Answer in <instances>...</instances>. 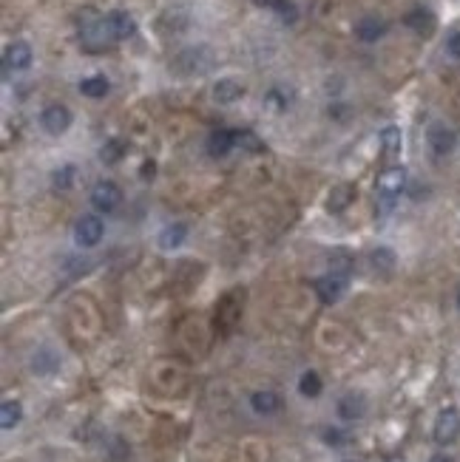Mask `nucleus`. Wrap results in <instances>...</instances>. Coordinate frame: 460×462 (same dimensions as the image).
<instances>
[{
	"instance_id": "obj_1",
	"label": "nucleus",
	"mask_w": 460,
	"mask_h": 462,
	"mask_svg": "<svg viewBox=\"0 0 460 462\" xmlns=\"http://www.w3.org/2000/svg\"><path fill=\"white\" fill-rule=\"evenodd\" d=\"M91 205H94L97 213H114V210L122 205V190H120V185L111 182V179L97 182L94 190H91Z\"/></svg>"
},
{
	"instance_id": "obj_2",
	"label": "nucleus",
	"mask_w": 460,
	"mask_h": 462,
	"mask_svg": "<svg viewBox=\"0 0 460 462\" xmlns=\"http://www.w3.org/2000/svg\"><path fill=\"white\" fill-rule=\"evenodd\" d=\"M432 437L438 446H452L460 437V412L458 409H444L435 420V429H432Z\"/></svg>"
},
{
	"instance_id": "obj_3",
	"label": "nucleus",
	"mask_w": 460,
	"mask_h": 462,
	"mask_svg": "<svg viewBox=\"0 0 460 462\" xmlns=\"http://www.w3.org/2000/svg\"><path fill=\"white\" fill-rule=\"evenodd\" d=\"M103 232H105L103 219L94 216V213H85V216H80L77 225H74V241H77L80 247H97V244L103 241Z\"/></svg>"
},
{
	"instance_id": "obj_4",
	"label": "nucleus",
	"mask_w": 460,
	"mask_h": 462,
	"mask_svg": "<svg viewBox=\"0 0 460 462\" xmlns=\"http://www.w3.org/2000/svg\"><path fill=\"white\" fill-rule=\"evenodd\" d=\"M427 142H429L435 156H449L455 151V145H458V134H455V128H449L444 122H435L427 131Z\"/></svg>"
},
{
	"instance_id": "obj_5",
	"label": "nucleus",
	"mask_w": 460,
	"mask_h": 462,
	"mask_svg": "<svg viewBox=\"0 0 460 462\" xmlns=\"http://www.w3.org/2000/svg\"><path fill=\"white\" fill-rule=\"evenodd\" d=\"M111 40H114V37H111V31H108V26H105V17L97 20V17L88 14V20L83 23V45H85L88 51H100V48H105Z\"/></svg>"
},
{
	"instance_id": "obj_6",
	"label": "nucleus",
	"mask_w": 460,
	"mask_h": 462,
	"mask_svg": "<svg viewBox=\"0 0 460 462\" xmlns=\"http://www.w3.org/2000/svg\"><path fill=\"white\" fill-rule=\"evenodd\" d=\"M71 111L66 108V105H60V102H54V105H48L43 114H40V125L46 128V134H51V136H60V134H66L68 128H71Z\"/></svg>"
},
{
	"instance_id": "obj_7",
	"label": "nucleus",
	"mask_w": 460,
	"mask_h": 462,
	"mask_svg": "<svg viewBox=\"0 0 460 462\" xmlns=\"http://www.w3.org/2000/svg\"><path fill=\"white\" fill-rule=\"evenodd\" d=\"M214 65V57L208 48H185L177 60V68L182 74H205Z\"/></svg>"
},
{
	"instance_id": "obj_8",
	"label": "nucleus",
	"mask_w": 460,
	"mask_h": 462,
	"mask_svg": "<svg viewBox=\"0 0 460 462\" xmlns=\"http://www.w3.org/2000/svg\"><path fill=\"white\" fill-rule=\"evenodd\" d=\"M28 65H31V45L23 43V40L11 43V45L6 48V54H3V71H6V77H9L11 71H26Z\"/></svg>"
},
{
	"instance_id": "obj_9",
	"label": "nucleus",
	"mask_w": 460,
	"mask_h": 462,
	"mask_svg": "<svg viewBox=\"0 0 460 462\" xmlns=\"http://www.w3.org/2000/svg\"><path fill=\"white\" fill-rule=\"evenodd\" d=\"M344 289H347V275L344 272H335V269L330 275H324V278L315 281V292H318V298L324 303H335L344 295Z\"/></svg>"
},
{
	"instance_id": "obj_10",
	"label": "nucleus",
	"mask_w": 460,
	"mask_h": 462,
	"mask_svg": "<svg viewBox=\"0 0 460 462\" xmlns=\"http://www.w3.org/2000/svg\"><path fill=\"white\" fill-rule=\"evenodd\" d=\"M407 188V168H387L381 176H378V193H384V196H398L401 190Z\"/></svg>"
},
{
	"instance_id": "obj_11",
	"label": "nucleus",
	"mask_w": 460,
	"mask_h": 462,
	"mask_svg": "<svg viewBox=\"0 0 460 462\" xmlns=\"http://www.w3.org/2000/svg\"><path fill=\"white\" fill-rule=\"evenodd\" d=\"M105 26H108V31H111L114 40H128L137 31V23H134V17L128 11H111L105 17Z\"/></svg>"
},
{
	"instance_id": "obj_12",
	"label": "nucleus",
	"mask_w": 460,
	"mask_h": 462,
	"mask_svg": "<svg viewBox=\"0 0 460 462\" xmlns=\"http://www.w3.org/2000/svg\"><path fill=\"white\" fill-rule=\"evenodd\" d=\"M364 414H367V400H364V394L350 392V394H344V397L338 400V417H341V420L355 423V420H361Z\"/></svg>"
},
{
	"instance_id": "obj_13",
	"label": "nucleus",
	"mask_w": 460,
	"mask_h": 462,
	"mask_svg": "<svg viewBox=\"0 0 460 462\" xmlns=\"http://www.w3.org/2000/svg\"><path fill=\"white\" fill-rule=\"evenodd\" d=\"M387 34V23L381 20V17H361L358 23H355V37L361 40V43H375V40H381Z\"/></svg>"
},
{
	"instance_id": "obj_14",
	"label": "nucleus",
	"mask_w": 460,
	"mask_h": 462,
	"mask_svg": "<svg viewBox=\"0 0 460 462\" xmlns=\"http://www.w3.org/2000/svg\"><path fill=\"white\" fill-rule=\"evenodd\" d=\"M233 148H236V134H233V131H225V128L211 131V136H208V154H211L214 159L228 156Z\"/></svg>"
},
{
	"instance_id": "obj_15",
	"label": "nucleus",
	"mask_w": 460,
	"mask_h": 462,
	"mask_svg": "<svg viewBox=\"0 0 460 462\" xmlns=\"http://www.w3.org/2000/svg\"><path fill=\"white\" fill-rule=\"evenodd\" d=\"M250 406H253L256 414H261V417H273V414L281 409V397H278L276 392L264 389V392H256V394L250 397Z\"/></svg>"
},
{
	"instance_id": "obj_16",
	"label": "nucleus",
	"mask_w": 460,
	"mask_h": 462,
	"mask_svg": "<svg viewBox=\"0 0 460 462\" xmlns=\"http://www.w3.org/2000/svg\"><path fill=\"white\" fill-rule=\"evenodd\" d=\"M244 97V88H241V82H236V80H219L216 85H214V100L216 102H222V105H230V102H236V100H241Z\"/></svg>"
},
{
	"instance_id": "obj_17",
	"label": "nucleus",
	"mask_w": 460,
	"mask_h": 462,
	"mask_svg": "<svg viewBox=\"0 0 460 462\" xmlns=\"http://www.w3.org/2000/svg\"><path fill=\"white\" fill-rule=\"evenodd\" d=\"M188 238V225H182V222H174V225H168L165 230L160 232V247L162 249H177V247H182V241Z\"/></svg>"
},
{
	"instance_id": "obj_18",
	"label": "nucleus",
	"mask_w": 460,
	"mask_h": 462,
	"mask_svg": "<svg viewBox=\"0 0 460 462\" xmlns=\"http://www.w3.org/2000/svg\"><path fill=\"white\" fill-rule=\"evenodd\" d=\"M108 91H111V82H108L103 74L85 77V80L80 82V94H83V97H88V100H103Z\"/></svg>"
},
{
	"instance_id": "obj_19",
	"label": "nucleus",
	"mask_w": 460,
	"mask_h": 462,
	"mask_svg": "<svg viewBox=\"0 0 460 462\" xmlns=\"http://www.w3.org/2000/svg\"><path fill=\"white\" fill-rule=\"evenodd\" d=\"M60 369V358L51 352V349H37L34 358H31V372L37 375H54Z\"/></svg>"
},
{
	"instance_id": "obj_20",
	"label": "nucleus",
	"mask_w": 460,
	"mask_h": 462,
	"mask_svg": "<svg viewBox=\"0 0 460 462\" xmlns=\"http://www.w3.org/2000/svg\"><path fill=\"white\" fill-rule=\"evenodd\" d=\"M404 23H407L409 28H415L418 34H429V31L435 28V17H432L429 9H412V11L404 17Z\"/></svg>"
},
{
	"instance_id": "obj_21",
	"label": "nucleus",
	"mask_w": 460,
	"mask_h": 462,
	"mask_svg": "<svg viewBox=\"0 0 460 462\" xmlns=\"http://www.w3.org/2000/svg\"><path fill=\"white\" fill-rule=\"evenodd\" d=\"M352 196H355V188L352 185H338V188H333L330 190V202H327V210H333V213H341L350 202H352Z\"/></svg>"
},
{
	"instance_id": "obj_22",
	"label": "nucleus",
	"mask_w": 460,
	"mask_h": 462,
	"mask_svg": "<svg viewBox=\"0 0 460 462\" xmlns=\"http://www.w3.org/2000/svg\"><path fill=\"white\" fill-rule=\"evenodd\" d=\"M298 392L304 394V397H318L321 392H324V383H321V375L318 372H313V369H307L301 377H298Z\"/></svg>"
},
{
	"instance_id": "obj_23",
	"label": "nucleus",
	"mask_w": 460,
	"mask_h": 462,
	"mask_svg": "<svg viewBox=\"0 0 460 462\" xmlns=\"http://www.w3.org/2000/svg\"><path fill=\"white\" fill-rule=\"evenodd\" d=\"M20 420H23V406H20L17 400H6V403L0 406V426H3L6 431H11L14 426H20Z\"/></svg>"
},
{
	"instance_id": "obj_24",
	"label": "nucleus",
	"mask_w": 460,
	"mask_h": 462,
	"mask_svg": "<svg viewBox=\"0 0 460 462\" xmlns=\"http://www.w3.org/2000/svg\"><path fill=\"white\" fill-rule=\"evenodd\" d=\"M381 145H384V151L387 154H401V148H404V136H401V128H395V125H390V128H384L381 131Z\"/></svg>"
},
{
	"instance_id": "obj_25",
	"label": "nucleus",
	"mask_w": 460,
	"mask_h": 462,
	"mask_svg": "<svg viewBox=\"0 0 460 462\" xmlns=\"http://www.w3.org/2000/svg\"><path fill=\"white\" fill-rule=\"evenodd\" d=\"M122 156H125V142H122V139H108V142L103 145V151H100V159H103L105 165H117Z\"/></svg>"
},
{
	"instance_id": "obj_26",
	"label": "nucleus",
	"mask_w": 460,
	"mask_h": 462,
	"mask_svg": "<svg viewBox=\"0 0 460 462\" xmlns=\"http://www.w3.org/2000/svg\"><path fill=\"white\" fill-rule=\"evenodd\" d=\"M233 134H236V145L241 151H247V154H261L264 151V142L253 131H233Z\"/></svg>"
},
{
	"instance_id": "obj_27",
	"label": "nucleus",
	"mask_w": 460,
	"mask_h": 462,
	"mask_svg": "<svg viewBox=\"0 0 460 462\" xmlns=\"http://www.w3.org/2000/svg\"><path fill=\"white\" fill-rule=\"evenodd\" d=\"M74 173H77L74 165H63V168H57V171L51 173V188H54V190H68V188L74 185Z\"/></svg>"
},
{
	"instance_id": "obj_28",
	"label": "nucleus",
	"mask_w": 460,
	"mask_h": 462,
	"mask_svg": "<svg viewBox=\"0 0 460 462\" xmlns=\"http://www.w3.org/2000/svg\"><path fill=\"white\" fill-rule=\"evenodd\" d=\"M321 440H324L327 446H333V448H344V446L350 443V434L341 431V429H324V431H321Z\"/></svg>"
},
{
	"instance_id": "obj_29",
	"label": "nucleus",
	"mask_w": 460,
	"mask_h": 462,
	"mask_svg": "<svg viewBox=\"0 0 460 462\" xmlns=\"http://www.w3.org/2000/svg\"><path fill=\"white\" fill-rule=\"evenodd\" d=\"M372 264L378 267V269H392V264H395V252L392 249H387V247H378V249H372Z\"/></svg>"
},
{
	"instance_id": "obj_30",
	"label": "nucleus",
	"mask_w": 460,
	"mask_h": 462,
	"mask_svg": "<svg viewBox=\"0 0 460 462\" xmlns=\"http://www.w3.org/2000/svg\"><path fill=\"white\" fill-rule=\"evenodd\" d=\"M273 9L278 11L281 23H296V17H298V11H296V6H293L290 0H278V3L273 6Z\"/></svg>"
},
{
	"instance_id": "obj_31",
	"label": "nucleus",
	"mask_w": 460,
	"mask_h": 462,
	"mask_svg": "<svg viewBox=\"0 0 460 462\" xmlns=\"http://www.w3.org/2000/svg\"><path fill=\"white\" fill-rule=\"evenodd\" d=\"M264 102H267L273 111H284V108H287V100H284L278 91H270V94L264 97Z\"/></svg>"
},
{
	"instance_id": "obj_32",
	"label": "nucleus",
	"mask_w": 460,
	"mask_h": 462,
	"mask_svg": "<svg viewBox=\"0 0 460 462\" xmlns=\"http://www.w3.org/2000/svg\"><path fill=\"white\" fill-rule=\"evenodd\" d=\"M446 51H449L455 60H460V31H455V34L446 40Z\"/></svg>"
},
{
	"instance_id": "obj_33",
	"label": "nucleus",
	"mask_w": 460,
	"mask_h": 462,
	"mask_svg": "<svg viewBox=\"0 0 460 462\" xmlns=\"http://www.w3.org/2000/svg\"><path fill=\"white\" fill-rule=\"evenodd\" d=\"M154 176H157V165H154V162L148 159V162L142 165V179H145V182H151Z\"/></svg>"
},
{
	"instance_id": "obj_34",
	"label": "nucleus",
	"mask_w": 460,
	"mask_h": 462,
	"mask_svg": "<svg viewBox=\"0 0 460 462\" xmlns=\"http://www.w3.org/2000/svg\"><path fill=\"white\" fill-rule=\"evenodd\" d=\"M429 462H455V460H452V457H446V454H435Z\"/></svg>"
},
{
	"instance_id": "obj_35",
	"label": "nucleus",
	"mask_w": 460,
	"mask_h": 462,
	"mask_svg": "<svg viewBox=\"0 0 460 462\" xmlns=\"http://www.w3.org/2000/svg\"><path fill=\"white\" fill-rule=\"evenodd\" d=\"M253 3H258V6H276L278 0H253Z\"/></svg>"
},
{
	"instance_id": "obj_36",
	"label": "nucleus",
	"mask_w": 460,
	"mask_h": 462,
	"mask_svg": "<svg viewBox=\"0 0 460 462\" xmlns=\"http://www.w3.org/2000/svg\"><path fill=\"white\" fill-rule=\"evenodd\" d=\"M458 309H460V289H458Z\"/></svg>"
},
{
	"instance_id": "obj_37",
	"label": "nucleus",
	"mask_w": 460,
	"mask_h": 462,
	"mask_svg": "<svg viewBox=\"0 0 460 462\" xmlns=\"http://www.w3.org/2000/svg\"><path fill=\"white\" fill-rule=\"evenodd\" d=\"M344 462H355V460H344Z\"/></svg>"
}]
</instances>
